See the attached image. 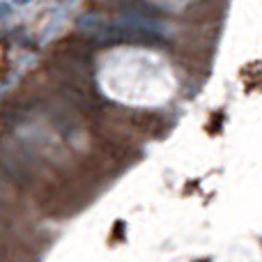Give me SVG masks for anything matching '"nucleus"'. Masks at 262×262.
Wrapping results in <instances>:
<instances>
[{
  "label": "nucleus",
  "instance_id": "3",
  "mask_svg": "<svg viewBox=\"0 0 262 262\" xmlns=\"http://www.w3.org/2000/svg\"><path fill=\"white\" fill-rule=\"evenodd\" d=\"M154 3H163V5H175V3H182V0H154Z\"/></svg>",
  "mask_w": 262,
  "mask_h": 262
},
{
  "label": "nucleus",
  "instance_id": "2",
  "mask_svg": "<svg viewBox=\"0 0 262 262\" xmlns=\"http://www.w3.org/2000/svg\"><path fill=\"white\" fill-rule=\"evenodd\" d=\"M99 85L113 101L127 106H161L175 95L170 64L149 49L122 46L99 62Z\"/></svg>",
  "mask_w": 262,
  "mask_h": 262
},
{
  "label": "nucleus",
  "instance_id": "1",
  "mask_svg": "<svg viewBox=\"0 0 262 262\" xmlns=\"http://www.w3.org/2000/svg\"><path fill=\"white\" fill-rule=\"evenodd\" d=\"M76 0H0V95L62 30Z\"/></svg>",
  "mask_w": 262,
  "mask_h": 262
}]
</instances>
